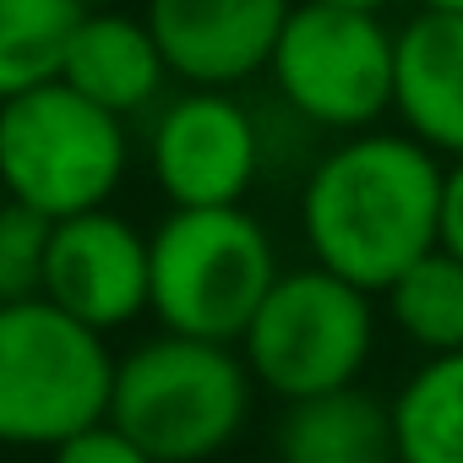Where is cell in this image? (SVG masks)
Instances as JSON below:
<instances>
[{
    "label": "cell",
    "instance_id": "6da1fadb",
    "mask_svg": "<svg viewBox=\"0 0 463 463\" xmlns=\"http://www.w3.org/2000/svg\"><path fill=\"white\" fill-rule=\"evenodd\" d=\"M447 158L398 131H354L327 147L300 191L311 262L382 295L403 268L441 246Z\"/></svg>",
    "mask_w": 463,
    "mask_h": 463
},
{
    "label": "cell",
    "instance_id": "7a4b0ae2",
    "mask_svg": "<svg viewBox=\"0 0 463 463\" xmlns=\"http://www.w3.org/2000/svg\"><path fill=\"white\" fill-rule=\"evenodd\" d=\"M251 365L235 344L164 333L115 365L109 420L158 463H207L251 414Z\"/></svg>",
    "mask_w": 463,
    "mask_h": 463
},
{
    "label": "cell",
    "instance_id": "3957f363",
    "mask_svg": "<svg viewBox=\"0 0 463 463\" xmlns=\"http://www.w3.org/2000/svg\"><path fill=\"white\" fill-rule=\"evenodd\" d=\"M153 251V300L147 311L164 333L241 344L257 306L279 284L273 235L246 207H169L147 235Z\"/></svg>",
    "mask_w": 463,
    "mask_h": 463
},
{
    "label": "cell",
    "instance_id": "277c9868",
    "mask_svg": "<svg viewBox=\"0 0 463 463\" xmlns=\"http://www.w3.org/2000/svg\"><path fill=\"white\" fill-rule=\"evenodd\" d=\"M115 354L55 300L0 306V447H61L109 420Z\"/></svg>",
    "mask_w": 463,
    "mask_h": 463
},
{
    "label": "cell",
    "instance_id": "5b68a950",
    "mask_svg": "<svg viewBox=\"0 0 463 463\" xmlns=\"http://www.w3.org/2000/svg\"><path fill=\"white\" fill-rule=\"evenodd\" d=\"M126 175V126L71 82H39L0 104V185L12 202L71 218L104 207Z\"/></svg>",
    "mask_w": 463,
    "mask_h": 463
},
{
    "label": "cell",
    "instance_id": "8992f818",
    "mask_svg": "<svg viewBox=\"0 0 463 463\" xmlns=\"http://www.w3.org/2000/svg\"><path fill=\"white\" fill-rule=\"evenodd\" d=\"M376 295L338 279L333 268H289L257 306L241 354L273 398H317L354 387L376 349Z\"/></svg>",
    "mask_w": 463,
    "mask_h": 463
},
{
    "label": "cell",
    "instance_id": "52a82bcc",
    "mask_svg": "<svg viewBox=\"0 0 463 463\" xmlns=\"http://www.w3.org/2000/svg\"><path fill=\"white\" fill-rule=\"evenodd\" d=\"M279 99L317 131H371L392 115L398 82V33L376 12H344L295 0V12L273 50Z\"/></svg>",
    "mask_w": 463,
    "mask_h": 463
},
{
    "label": "cell",
    "instance_id": "ba28073f",
    "mask_svg": "<svg viewBox=\"0 0 463 463\" xmlns=\"http://www.w3.org/2000/svg\"><path fill=\"white\" fill-rule=\"evenodd\" d=\"M147 153L169 207H241L262 169V126L229 88H191L158 109Z\"/></svg>",
    "mask_w": 463,
    "mask_h": 463
},
{
    "label": "cell",
    "instance_id": "9c48e42d",
    "mask_svg": "<svg viewBox=\"0 0 463 463\" xmlns=\"http://www.w3.org/2000/svg\"><path fill=\"white\" fill-rule=\"evenodd\" d=\"M44 300H55L61 311H71L77 322L99 333L137 322L153 300L147 235H137L109 207L55 218L50 262H44Z\"/></svg>",
    "mask_w": 463,
    "mask_h": 463
},
{
    "label": "cell",
    "instance_id": "30bf717a",
    "mask_svg": "<svg viewBox=\"0 0 463 463\" xmlns=\"http://www.w3.org/2000/svg\"><path fill=\"white\" fill-rule=\"evenodd\" d=\"M295 0H147V28L191 88H235L273 66Z\"/></svg>",
    "mask_w": 463,
    "mask_h": 463
},
{
    "label": "cell",
    "instance_id": "8fae6325",
    "mask_svg": "<svg viewBox=\"0 0 463 463\" xmlns=\"http://www.w3.org/2000/svg\"><path fill=\"white\" fill-rule=\"evenodd\" d=\"M392 115L447 164L463 158V12L420 6L398 28Z\"/></svg>",
    "mask_w": 463,
    "mask_h": 463
},
{
    "label": "cell",
    "instance_id": "7c38bea8",
    "mask_svg": "<svg viewBox=\"0 0 463 463\" xmlns=\"http://www.w3.org/2000/svg\"><path fill=\"white\" fill-rule=\"evenodd\" d=\"M169 61L147 28V17H126L115 6H93L82 12L71 44H66V66H61V82H71L82 99L104 104L109 115H137L147 109L164 82H169Z\"/></svg>",
    "mask_w": 463,
    "mask_h": 463
},
{
    "label": "cell",
    "instance_id": "4fadbf2b",
    "mask_svg": "<svg viewBox=\"0 0 463 463\" xmlns=\"http://www.w3.org/2000/svg\"><path fill=\"white\" fill-rule=\"evenodd\" d=\"M279 463H398L392 403H382L360 382L284 403Z\"/></svg>",
    "mask_w": 463,
    "mask_h": 463
},
{
    "label": "cell",
    "instance_id": "5bb4252c",
    "mask_svg": "<svg viewBox=\"0 0 463 463\" xmlns=\"http://www.w3.org/2000/svg\"><path fill=\"white\" fill-rule=\"evenodd\" d=\"M398 463H463V349L425 354L392 398Z\"/></svg>",
    "mask_w": 463,
    "mask_h": 463
},
{
    "label": "cell",
    "instance_id": "9a60e30c",
    "mask_svg": "<svg viewBox=\"0 0 463 463\" xmlns=\"http://www.w3.org/2000/svg\"><path fill=\"white\" fill-rule=\"evenodd\" d=\"M387 322L420 349V354H452L463 349V257L436 246L414 268H403L387 289Z\"/></svg>",
    "mask_w": 463,
    "mask_h": 463
},
{
    "label": "cell",
    "instance_id": "2e32d148",
    "mask_svg": "<svg viewBox=\"0 0 463 463\" xmlns=\"http://www.w3.org/2000/svg\"><path fill=\"white\" fill-rule=\"evenodd\" d=\"M82 12L77 0H0V104L61 77Z\"/></svg>",
    "mask_w": 463,
    "mask_h": 463
},
{
    "label": "cell",
    "instance_id": "e0dca14e",
    "mask_svg": "<svg viewBox=\"0 0 463 463\" xmlns=\"http://www.w3.org/2000/svg\"><path fill=\"white\" fill-rule=\"evenodd\" d=\"M50 229L55 218L23 207V202H0V306L39 300L44 295V262H50Z\"/></svg>",
    "mask_w": 463,
    "mask_h": 463
},
{
    "label": "cell",
    "instance_id": "ac0fdd59",
    "mask_svg": "<svg viewBox=\"0 0 463 463\" xmlns=\"http://www.w3.org/2000/svg\"><path fill=\"white\" fill-rule=\"evenodd\" d=\"M50 463H158L147 447H137L115 420H99L77 436H66L61 447H50Z\"/></svg>",
    "mask_w": 463,
    "mask_h": 463
},
{
    "label": "cell",
    "instance_id": "d6986e66",
    "mask_svg": "<svg viewBox=\"0 0 463 463\" xmlns=\"http://www.w3.org/2000/svg\"><path fill=\"white\" fill-rule=\"evenodd\" d=\"M441 246L463 257V158L447 164V191H441Z\"/></svg>",
    "mask_w": 463,
    "mask_h": 463
},
{
    "label": "cell",
    "instance_id": "ffe728a7",
    "mask_svg": "<svg viewBox=\"0 0 463 463\" xmlns=\"http://www.w3.org/2000/svg\"><path fill=\"white\" fill-rule=\"evenodd\" d=\"M317 6H344V12H376V17H387V6H398V0H317Z\"/></svg>",
    "mask_w": 463,
    "mask_h": 463
},
{
    "label": "cell",
    "instance_id": "44dd1931",
    "mask_svg": "<svg viewBox=\"0 0 463 463\" xmlns=\"http://www.w3.org/2000/svg\"><path fill=\"white\" fill-rule=\"evenodd\" d=\"M420 6H441V12H463V0H420Z\"/></svg>",
    "mask_w": 463,
    "mask_h": 463
},
{
    "label": "cell",
    "instance_id": "7402d4cb",
    "mask_svg": "<svg viewBox=\"0 0 463 463\" xmlns=\"http://www.w3.org/2000/svg\"><path fill=\"white\" fill-rule=\"evenodd\" d=\"M77 6H88V12H93V6H115V0H77Z\"/></svg>",
    "mask_w": 463,
    "mask_h": 463
},
{
    "label": "cell",
    "instance_id": "603a6c76",
    "mask_svg": "<svg viewBox=\"0 0 463 463\" xmlns=\"http://www.w3.org/2000/svg\"><path fill=\"white\" fill-rule=\"evenodd\" d=\"M0 202H6V185H0Z\"/></svg>",
    "mask_w": 463,
    "mask_h": 463
}]
</instances>
